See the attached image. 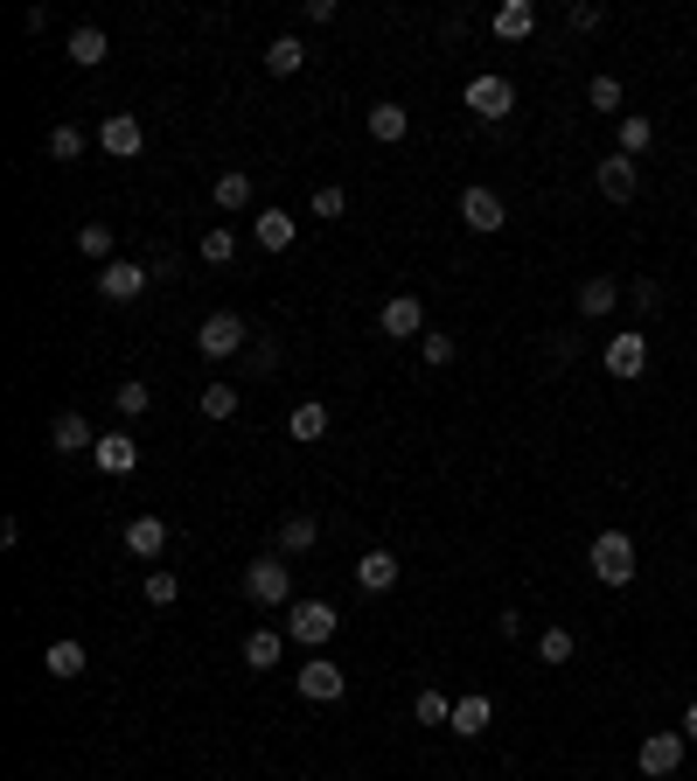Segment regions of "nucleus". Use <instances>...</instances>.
Returning a JSON list of instances; mask_svg holds the SVG:
<instances>
[{
    "mask_svg": "<svg viewBox=\"0 0 697 781\" xmlns=\"http://www.w3.org/2000/svg\"><path fill=\"white\" fill-rule=\"evenodd\" d=\"M586 565H593L600 586H628L635 579V538H628V530H600L593 551H586Z\"/></svg>",
    "mask_w": 697,
    "mask_h": 781,
    "instance_id": "obj_1",
    "label": "nucleus"
},
{
    "mask_svg": "<svg viewBox=\"0 0 697 781\" xmlns=\"http://www.w3.org/2000/svg\"><path fill=\"white\" fill-rule=\"evenodd\" d=\"M196 349L210 356V364H223V356H244V349H252V335H244V321H237L231 308H217V314H202Z\"/></svg>",
    "mask_w": 697,
    "mask_h": 781,
    "instance_id": "obj_2",
    "label": "nucleus"
},
{
    "mask_svg": "<svg viewBox=\"0 0 697 781\" xmlns=\"http://www.w3.org/2000/svg\"><path fill=\"white\" fill-rule=\"evenodd\" d=\"M244 600H258V607H287V600H293V573H287V559H252V565H244Z\"/></svg>",
    "mask_w": 697,
    "mask_h": 781,
    "instance_id": "obj_3",
    "label": "nucleus"
},
{
    "mask_svg": "<svg viewBox=\"0 0 697 781\" xmlns=\"http://www.w3.org/2000/svg\"><path fill=\"white\" fill-rule=\"evenodd\" d=\"M335 621H342V615H335L328 600H293V615H287V642H300V650L322 656V642L335 635Z\"/></svg>",
    "mask_w": 697,
    "mask_h": 781,
    "instance_id": "obj_4",
    "label": "nucleus"
},
{
    "mask_svg": "<svg viewBox=\"0 0 697 781\" xmlns=\"http://www.w3.org/2000/svg\"><path fill=\"white\" fill-rule=\"evenodd\" d=\"M293 684H300V698H307V704H342V698H349L342 663H328V656H307V663L293 670Z\"/></svg>",
    "mask_w": 697,
    "mask_h": 781,
    "instance_id": "obj_5",
    "label": "nucleus"
},
{
    "mask_svg": "<svg viewBox=\"0 0 697 781\" xmlns=\"http://www.w3.org/2000/svg\"><path fill=\"white\" fill-rule=\"evenodd\" d=\"M467 112H475V119H488V126H496V119H510V112H516V84L488 70V78L467 84Z\"/></svg>",
    "mask_w": 697,
    "mask_h": 781,
    "instance_id": "obj_6",
    "label": "nucleus"
},
{
    "mask_svg": "<svg viewBox=\"0 0 697 781\" xmlns=\"http://www.w3.org/2000/svg\"><path fill=\"white\" fill-rule=\"evenodd\" d=\"M684 747H690L684 733H649L642 747H635V768H642L649 781H663V774H676V768H684Z\"/></svg>",
    "mask_w": 697,
    "mask_h": 781,
    "instance_id": "obj_7",
    "label": "nucleus"
},
{
    "mask_svg": "<svg viewBox=\"0 0 697 781\" xmlns=\"http://www.w3.org/2000/svg\"><path fill=\"white\" fill-rule=\"evenodd\" d=\"M461 223H467V231H481V238H496L502 231V223H510V209H502V196H496V188H461Z\"/></svg>",
    "mask_w": 697,
    "mask_h": 781,
    "instance_id": "obj_8",
    "label": "nucleus"
},
{
    "mask_svg": "<svg viewBox=\"0 0 697 781\" xmlns=\"http://www.w3.org/2000/svg\"><path fill=\"white\" fill-rule=\"evenodd\" d=\"M600 364H607V377H642V370H649V335H642V329H628V335H607Z\"/></svg>",
    "mask_w": 697,
    "mask_h": 781,
    "instance_id": "obj_9",
    "label": "nucleus"
},
{
    "mask_svg": "<svg viewBox=\"0 0 697 781\" xmlns=\"http://www.w3.org/2000/svg\"><path fill=\"white\" fill-rule=\"evenodd\" d=\"M98 147H105V154H119V161H133L140 147H147V126L133 119V112H112V119H98Z\"/></svg>",
    "mask_w": 697,
    "mask_h": 781,
    "instance_id": "obj_10",
    "label": "nucleus"
},
{
    "mask_svg": "<svg viewBox=\"0 0 697 781\" xmlns=\"http://www.w3.org/2000/svg\"><path fill=\"white\" fill-rule=\"evenodd\" d=\"M98 294H105V300H119V308H126V300H140V294H147V265H133V259L98 265Z\"/></svg>",
    "mask_w": 697,
    "mask_h": 781,
    "instance_id": "obj_11",
    "label": "nucleus"
},
{
    "mask_svg": "<svg viewBox=\"0 0 697 781\" xmlns=\"http://www.w3.org/2000/svg\"><path fill=\"white\" fill-rule=\"evenodd\" d=\"M376 335H391V342H411V335H426V308H419L411 294L384 300V314H376Z\"/></svg>",
    "mask_w": 697,
    "mask_h": 781,
    "instance_id": "obj_12",
    "label": "nucleus"
},
{
    "mask_svg": "<svg viewBox=\"0 0 697 781\" xmlns=\"http://www.w3.org/2000/svg\"><path fill=\"white\" fill-rule=\"evenodd\" d=\"M356 586H363V594H391V586H398V551H363V559H356Z\"/></svg>",
    "mask_w": 697,
    "mask_h": 781,
    "instance_id": "obj_13",
    "label": "nucleus"
},
{
    "mask_svg": "<svg viewBox=\"0 0 697 781\" xmlns=\"http://www.w3.org/2000/svg\"><path fill=\"white\" fill-rule=\"evenodd\" d=\"M593 182H600V196H607V203H635V161L620 154V147L593 168Z\"/></svg>",
    "mask_w": 697,
    "mask_h": 781,
    "instance_id": "obj_14",
    "label": "nucleus"
},
{
    "mask_svg": "<svg viewBox=\"0 0 697 781\" xmlns=\"http://www.w3.org/2000/svg\"><path fill=\"white\" fill-rule=\"evenodd\" d=\"M49 447H56V453H98V433H91L84 412H63V418L49 426Z\"/></svg>",
    "mask_w": 697,
    "mask_h": 781,
    "instance_id": "obj_15",
    "label": "nucleus"
},
{
    "mask_svg": "<svg viewBox=\"0 0 697 781\" xmlns=\"http://www.w3.org/2000/svg\"><path fill=\"white\" fill-rule=\"evenodd\" d=\"M488 719H496V704H488V691H467V698H454V726H446V733H461V739H481V733H488Z\"/></svg>",
    "mask_w": 697,
    "mask_h": 781,
    "instance_id": "obj_16",
    "label": "nucleus"
},
{
    "mask_svg": "<svg viewBox=\"0 0 697 781\" xmlns=\"http://www.w3.org/2000/svg\"><path fill=\"white\" fill-rule=\"evenodd\" d=\"M620 300H628V287H614V279H579V314L586 321H607Z\"/></svg>",
    "mask_w": 697,
    "mask_h": 781,
    "instance_id": "obj_17",
    "label": "nucleus"
},
{
    "mask_svg": "<svg viewBox=\"0 0 697 781\" xmlns=\"http://www.w3.org/2000/svg\"><path fill=\"white\" fill-rule=\"evenodd\" d=\"M98 468L105 474H133L140 468V440L133 433H98Z\"/></svg>",
    "mask_w": 697,
    "mask_h": 781,
    "instance_id": "obj_18",
    "label": "nucleus"
},
{
    "mask_svg": "<svg viewBox=\"0 0 697 781\" xmlns=\"http://www.w3.org/2000/svg\"><path fill=\"white\" fill-rule=\"evenodd\" d=\"M488 28H496L502 43H523V35L537 28V8H531V0H502V8L488 14Z\"/></svg>",
    "mask_w": 697,
    "mask_h": 781,
    "instance_id": "obj_19",
    "label": "nucleus"
},
{
    "mask_svg": "<svg viewBox=\"0 0 697 781\" xmlns=\"http://www.w3.org/2000/svg\"><path fill=\"white\" fill-rule=\"evenodd\" d=\"M405 133H411V112H405V105H391V99L370 105V140H376V147H398Z\"/></svg>",
    "mask_w": 697,
    "mask_h": 781,
    "instance_id": "obj_20",
    "label": "nucleus"
},
{
    "mask_svg": "<svg viewBox=\"0 0 697 781\" xmlns=\"http://www.w3.org/2000/svg\"><path fill=\"white\" fill-rule=\"evenodd\" d=\"M105 56H112V35H105V28H91V22L70 28V64H78V70H98Z\"/></svg>",
    "mask_w": 697,
    "mask_h": 781,
    "instance_id": "obj_21",
    "label": "nucleus"
},
{
    "mask_svg": "<svg viewBox=\"0 0 697 781\" xmlns=\"http://www.w3.org/2000/svg\"><path fill=\"white\" fill-rule=\"evenodd\" d=\"M300 223L287 217V209H258V223H252V238H258V252H287Z\"/></svg>",
    "mask_w": 697,
    "mask_h": 781,
    "instance_id": "obj_22",
    "label": "nucleus"
},
{
    "mask_svg": "<svg viewBox=\"0 0 697 781\" xmlns=\"http://www.w3.org/2000/svg\"><path fill=\"white\" fill-rule=\"evenodd\" d=\"M126 551H133V559H161V551H167V524L161 517H133V524H126Z\"/></svg>",
    "mask_w": 697,
    "mask_h": 781,
    "instance_id": "obj_23",
    "label": "nucleus"
},
{
    "mask_svg": "<svg viewBox=\"0 0 697 781\" xmlns=\"http://www.w3.org/2000/svg\"><path fill=\"white\" fill-rule=\"evenodd\" d=\"M287 433H293L300 447H307V440H322V433H328V405H322V398H300L293 418H287Z\"/></svg>",
    "mask_w": 697,
    "mask_h": 781,
    "instance_id": "obj_24",
    "label": "nucleus"
},
{
    "mask_svg": "<svg viewBox=\"0 0 697 781\" xmlns=\"http://www.w3.org/2000/svg\"><path fill=\"white\" fill-rule=\"evenodd\" d=\"M279 656H287V635H279V628H252V635H244V663H252V670H272Z\"/></svg>",
    "mask_w": 697,
    "mask_h": 781,
    "instance_id": "obj_25",
    "label": "nucleus"
},
{
    "mask_svg": "<svg viewBox=\"0 0 697 781\" xmlns=\"http://www.w3.org/2000/svg\"><path fill=\"white\" fill-rule=\"evenodd\" d=\"M210 203L217 209H252V175H244V168H223L210 182Z\"/></svg>",
    "mask_w": 697,
    "mask_h": 781,
    "instance_id": "obj_26",
    "label": "nucleus"
},
{
    "mask_svg": "<svg viewBox=\"0 0 697 781\" xmlns=\"http://www.w3.org/2000/svg\"><path fill=\"white\" fill-rule=\"evenodd\" d=\"M322 544V517H307V509H293L287 524H279V551H314Z\"/></svg>",
    "mask_w": 697,
    "mask_h": 781,
    "instance_id": "obj_27",
    "label": "nucleus"
},
{
    "mask_svg": "<svg viewBox=\"0 0 697 781\" xmlns=\"http://www.w3.org/2000/svg\"><path fill=\"white\" fill-rule=\"evenodd\" d=\"M84 642H49V656H43V670L56 677V684H70V677H84Z\"/></svg>",
    "mask_w": 697,
    "mask_h": 781,
    "instance_id": "obj_28",
    "label": "nucleus"
},
{
    "mask_svg": "<svg viewBox=\"0 0 697 781\" xmlns=\"http://www.w3.org/2000/svg\"><path fill=\"white\" fill-rule=\"evenodd\" d=\"M655 147V119H642V112H620V154H649Z\"/></svg>",
    "mask_w": 697,
    "mask_h": 781,
    "instance_id": "obj_29",
    "label": "nucleus"
},
{
    "mask_svg": "<svg viewBox=\"0 0 697 781\" xmlns=\"http://www.w3.org/2000/svg\"><path fill=\"white\" fill-rule=\"evenodd\" d=\"M300 64H307V43H300V35H279V43L266 49V70H272V78H293Z\"/></svg>",
    "mask_w": 697,
    "mask_h": 781,
    "instance_id": "obj_30",
    "label": "nucleus"
},
{
    "mask_svg": "<svg viewBox=\"0 0 697 781\" xmlns=\"http://www.w3.org/2000/svg\"><path fill=\"white\" fill-rule=\"evenodd\" d=\"M572 650H579L572 628H544V635H537V663H551V670H558V663H572Z\"/></svg>",
    "mask_w": 697,
    "mask_h": 781,
    "instance_id": "obj_31",
    "label": "nucleus"
},
{
    "mask_svg": "<svg viewBox=\"0 0 697 781\" xmlns=\"http://www.w3.org/2000/svg\"><path fill=\"white\" fill-rule=\"evenodd\" d=\"M411 712H419V726H454V698H446V691H419Z\"/></svg>",
    "mask_w": 697,
    "mask_h": 781,
    "instance_id": "obj_32",
    "label": "nucleus"
},
{
    "mask_svg": "<svg viewBox=\"0 0 697 781\" xmlns=\"http://www.w3.org/2000/svg\"><path fill=\"white\" fill-rule=\"evenodd\" d=\"M140 594H147V607H175V600H182V579H175V573H161V565H154V573L140 579Z\"/></svg>",
    "mask_w": 697,
    "mask_h": 781,
    "instance_id": "obj_33",
    "label": "nucleus"
},
{
    "mask_svg": "<svg viewBox=\"0 0 697 781\" xmlns=\"http://www.w3.org/2000/svg\"><path fill=\"white\" fill-rule=\"evenodd\" d=\"M237 259V238L223 231V223H210V231H202V265H231Z\"/></svg>",
    "mask_w": 697,
    "mask_h": 781,
    "instance_id": "obj_34",
    "label": "nucleus"
},
{
    "mask_svg": "<svg viewBox=\"0 0 697 781\" xmlns=\"http://www.w3.org/2000/svg\"><path fill=\"white\" fill-rule=\"evenodd\" d=\"M419 356H426V370H446L461 356V342L454 335H419Z\"/></svg>",
    "mask_w": 697,
    "mask_h": 781,
    "instance_id": "obj_35",
    "label": "nucleus"
},
{
    "mask_svg": "<svg viewBox=\"0 0 697 781\" xmlns=\"http://www.w3.org/2000/svg\"><path fill=\"white\" fill-rule=\"evenodd\" d=\"M112 405H119L126 418H147V405H154V391H147V384H133V377H126V384L112 391Z\"/></svg>",
    "mask_w": 697,
    "mask_h": 781,
    "instance_id": "obj_36",
    "label": "nucleus"
},
{
    "mask_svg": "<svg viewBox=\"0 0 697 781\" xmlns=\"http://www.w3.org/2000/svg\"><path fill=\"white\" fill-rule=\"evenodd\" d=\"M78 252L98 259V265H112V231H105V223H84V231H78Z\"/></svg>",
    "mask_w": 697,
    "mask_h": 781,
    "instance_id": "obj_37",
    "label": "nucleus"
},
{
    "mask_svg": "<svg viewBox=\"0 0 697 781\" xmlns=\"http://www.w3.org/2000/svg\"><path fill=\"white\" fill-rule=\"evenodd\" d=\"M342 209H349V188H335V182H322V188H314V217H322V223H335Z\"/></svg>",
    "mask_w": 697,
    "mask_h": 781,
    "instance_id": "obj_38",
    "label": "nucleus"
},
{
    "mask_svg": "<svg viewBox=\"0 0 697 781\" xmlns=\"http://www.w3.org/2000/svg\"><path fill=\"white\" fill-rule=\"evenodd\" d=\"M237 412V384H210L202 391V418H231Z\"/></svg>",
    "mask_w": 697,
    "mask_h": 781,
    "instance_id": "obj_39",
    "label": "nucleus"
},
{
    "mask_svg": "<svg viewBox=\"0 0 697 781\" xmlns=\"http://www.w3.org/2000/svg\"><path fill=\"white\" fill-rule=\"evenodd\" d=\"M586 105L593 112H620V78H593L586 84Z\"/></svg>",
    "mask_w": 697,
    "mask_h": 781,
    "instance_id": "obj_40",
    "label": "nucleus"
},
{
    "mask_svg": "<svg viewBox=\"0 0 697 781\" xmlns=\"http://www.w3.org/2000/svg\"><path fill=\"white\" fill-rule=\"evenodd\" d=\"M49 154H56V161H78V154H84V133H78V126H56V133H49Z\"/></svg>",
    "mask_w": 697,
    "mask_h": 781,
    "instance_id": "obj_41",
    "label": "nucleus"
},
{
    "mask_svg": "<svg viewBox=\"0 0 697 781\" xmlns=\"http://www.w3.org/2000/svg\"><path fill=\"white\" fill-rule=\"evenodd\" d=\"M628 308H635V314H655V308H663V287H655V279H635V287H628Z\"/></svg>",
    "mask_w": 697,
    "mask_h": 781,
    "instance_id": "obj_42",
    "label": "nucleus"
},
{
    "mask_svg": "<svg viewBox=\"0 0 697 781\" xmlns=\"http://www.w3.org/2000/svg\"><path fill=\"white\" fill-rule=\"evenodd\" d=\"M565 22H572L579 35H593L600 22H607V8H593V0H572V14H565Z\"/></svg>",
    "mask_w": 697,
    "mask_h": 781,
    "instance_id": "obj_43",
    "label": "nucleus"
},
{
    "mask_svg": "<svg viewBox=\"0 0 697 781\" xmlns=\"http://www.w3.org/2000/svg\"><path fill=\"white\" fill-rule=\"evenodd\" d=\"M244 364H252V370H272V364H279V342H252V349H244Z\"/></svg>",
    "mask_w": 697,
    "mask_h": 781,
    "instance_id": "obj_44",
    "label": "nucleus"
},
{
    "mask_svg": "<svg viewBox=\"0 0 697 781\" xmlns=\"http://www.w3.org/2000/svg\"><path fill=\"white\" fill-rule=\"evenodd\" d=\"M676 733H684V739H697V704H690V712H684V726H676Z\"/></svg>",
    "mask_w": 697,
    "mask_h": 781,
    "instance_id": "obj_45",
    "label": "nucleus"
}]
</instances>
